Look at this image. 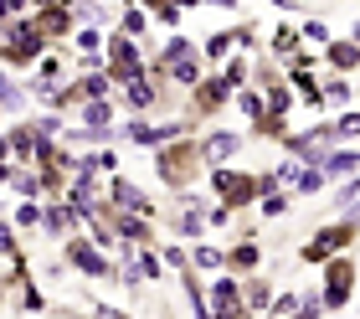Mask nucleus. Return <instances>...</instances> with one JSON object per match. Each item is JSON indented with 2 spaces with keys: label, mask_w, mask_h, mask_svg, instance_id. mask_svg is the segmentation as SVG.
<instances>
[{
  "label": "nucleus",
  "mask_w": 360,
  "mask_h": 319,
  "mask_svg": "<svg viewBox=\"0 0 360 319\" xmlns=\"http://www.w3.org/2000/svg\"><path fill=\"white\" fill-rule=\"evenodd\" d=\"M201 170H206V160H201V144H195L191 134H180V139L155 149V175H160L165 191H191Z\"/></svg>",
  "instance_id": "f257e3e1"
},
{
  "label": "nucleus",
  "mask_w": 360,
  "mask_h": 319,
  "mask_svg": "<svg viewBox=\"0 0 360 319\" xmlns=\"http://www.w3.org/2000/svg\"><path fill=\"white\" fill-rule=\"evenodd\" d=\"M319 268H324V283H319L324 314L350 309V299H355V258H350V253H335V258H324Z\"/></svg>",
  "instance_id": "f03ea898"
},
{
  "label": "nucleus",
  "mask_w": 360,
  "mask_h": 319,
  "mask_svg": "<svg viewBox=\"0 0 360 319\" xmlns=\"http://www.w3.org/2000/svg\"><path fill=\"white\" fill-rule=\"evenodd\" d=\"M191 129H195L191 119H165V124H155V119H124V124H113V139L134 144V149H160V144H170V139H180V134H191Z\"/></svg>",
  "instance_id": "7ed1b4c3"
},
{
  "label": "nucleus",
  "mask_w": 360,
  "mask_h": 319,
  "mask_svg": "<svg viewBox=\"0 0 360 319\" xmlns=\"http://www.w3.org/2000/svg\"><path fill=\"white\" fill-rule=\"evenodd\" d=\"M355 227H360V222H355V211H345L335 227H319L314 237H309V242L299 247V258H304L309 268H319L324 258H335V253H350V247H355V237H360Z\"/></svg>",
  "instance_id": "20e7f679"
},
{
  "label": "nucleus",
  "mask_w": 360,
  "mask_h": 319,
  "mask_svg": "<svg viewBox=\"0 0 360 319\" xmlns=\"http://www.w3.org/2000/svg\"><path fill=\"white\" fill-rule=\"evenodd\" d=\"M103 73L113 77V88L129 77H144V46L124 31H103Z\"/></svg>",
  "instance_id": "39448f33"
},
{
  "label": "nucleus",
  "mask_w": 360,
  "mask_h": 319,
  "mask_svg": "<svg viewBox=\"0 0 360 319\" xmlns=\"http://www.w3.org/2000/svg\"><path fill=\"white\" fill-rule=\"evenodd\" d=\"M62 268H72L77 278H113V258L103 253V247H93L83 232L62 237Z\"/></svg>",
  "instance_id": "423d86ee"
},
{
  "label": "nucleus",
  "mask_w": 360,
  "mask_h": 319,
  "mask_svg": "<svg viewBox=\"0 0 360 319\" xmlns=\"http://www.w3.org/2000/svg\"><path fill=\"white\" fill-rule=\"evenodd\" d=\"M170 237L175 242H201L206 237V191H175Z\"/></svg>",
  "instance_id": "0eeeda50"
},
{
  "label": "nucleus",
  "mask_w": 360,
  "mask_h": 319,
  "mask_svg": "<svg viewBox=\"0 0 360 319\" xmlns=\"http://www.w3.org/2000/svg\"><path fill=\"white\" fill-rule=\"evenodd\" d=\"M103 201L113 211H134V216H160V201L150 196V191H139L134 180H129L124 170H113V175H103Z\"/></svg>",
  "instance_id": "6e6552de"
},
{
  "label": "nucleus",
  "mask_w": 360,
  "mask_h": 319,
  "mask_svg": "<svg viewBox=\"0 0 360 319\" xmlns=\"http://www.w3.org/2000/svg\"><path fill=\"white\" fill-rule=\"evenodd\" d=\"M221 108H232V88H226L217 73H201V82L191 88V108H186V119H191V124H206V119H217Z\"/></svg>",
  "instance_id": "1a4fd4ad"
},
{
  "label": "nucleus",
  "mask_w": 360,
  "mask_h": 319,
  "mask_svg": "<svg viewBox=\"0 0 360 319\" xmlns=\"http://www.w3.org/2000/svg\"><path fill=\"white\" fill-rule=\"evenodd\" d=\"M113 98H119V108L129 113V119H150V113L160 108V98H165V88H160L155 77H129L113 88Z\"/></svg>",
  "instance_id": "9d476101"
},
{
  "label": "nucleus",
  "mask_w": 360,
  "mask_h": 319,
  "mask_svg": "<svg viewBox=\"0 0 360 319\" xmlns=\"http://www.w3.org/2000/svg\"><path fill=\"white\" fill-rule=\"evenodd\" d=\"M108 227H113V237H119V242H134V247H155L160 242L155 216H134V211H113L108 206Z\"/></svg>",
  "instance_id": "9b49d317"
},
{
  "label": "nucleus",
  "mask_w": 360,
  "mask_h": 319,
  "mask_svg": "<svg viewBox=\"0 0 360 319\" xmlns=\"http://www.w3.org/2000/svg\"><path fill=\"white\" fill-rule=\"evenodd\" d=\"M195 144H201V160H206V170H211V165H232V160L242 155V144H248V139H242L237 129H206Z\"/></svg>",
  "instance_id": "f8f14e48"
},
{
  "label": "nucleus",
  "mask_w": 360,
  "mask_h": 319,
  "mask_svg": "<svg viewBox=\"0 0 360 319\" xmlns=\"http://www.w3.org/2000/svg\"><path fill=\"white\" fill-rule=\"evenodd\" d=\"M273 175H278V186H293V196H319L330 186V180L319 175V165H299V160H278Z\"/></svg>",
  "instance_id": "ddd939ff"
},
{
  "label": "nucleus",
  "mask_w": 360,
  "mask_h": 319,
  "mask_svg": "<svg viewBox=\"0 0 360 319\" xmlns=\"http://www.w3.org/2000/svg\"><path fill=\"white\" fill-rule=\"evenodd\" d=\"M31 15H37V26H41V37H46V42H68L72 31H77L72 0H57V6H41V11H31Z\"/></svg>",
  "instance_id": "4468645a"
},
{
  "label": "nucleus",
  "mask_w": 360,
  "mask_h": 319,
  "mask_svg": "<svg viewBox=\"0 0 360 319\" xmlns=\"http://www.w3.org/2000/svg\"><path fill=\"white\" fill-rule=\"evenodd\" d=\"M37 232H46V237H52V242H62V237H72V232H83V227H77V211L68 206V201H41V227Z\"/></svg>",
  "instance_id": "2eb2a0df"
},
{
  "label": "nucleus",
  "mask_w": 360,
  "mask_h": 319,
  "mask_svg": "<svg viewBox=\"0 0 360 319\" xmlns=\"http://www.w3.org/2000/svg\"><path fill=\"white\" fill-rule=\"evenodd\" d=\"M340 108H355V82L340 73H324L319 77V113H340Z\"/></svg>",
  "instance_id": "dca6fc26"
},
{
  "label": "nucleus",
  "mask_w": 360,
  "mask_h": 319,
  "mask_svg": "<svg viewBox=\"0 0 360 319\" xmlns=\"http://www.w3.org/2000/svg\"><path fill=\"white\" fill-rule=\"evenodd\" d=\"M72 113H77L72 129H113V119H119V104H113V98H83Z\"/></svg>",
  "instance_id": "f3484780"
},
{
  "label": "nucleus",
  "mask_w": 360,
  "mask_h": 319,
  "mask_svg": "<svg viewBox=\"0 0 360 319\" xmlns=\"http://www.w3.org/2000/svg\"><path fill=\"white\" fill-rule=\"evenodd\" d=\"M324 62H330V73L355 77V67H360V42H355V37H330V42H324Z\"/></svg>",
  "instance_id": "a211bd4d"
},
{
  "label": "nucleus",
  "mask_w": 360,
  "mask_h": 319,
  "mask_svg": "<svg viewBox=\"0 0 360 319\" xmlns=\"http://www.w3.org/2000/svg\"><path fill=\"white\" fill-rule=\"evenodd\" d=\"M26 108H31V93H26V82L6 73L0 67V113H11V119H26Z\"/></svg>",
  "instance_id": "6ab92c4d"
},
{
  "label": "nucleus",
  "mask_w": 360,
  "mask_h": 319,
  "mask_svg": "<svg viewBox=\"0 0 360 319\" xmlns=\"http://www.w3.org/2000/svg\"><path fill=\"white\" fill-rule=\"evenodd\" d=\"M355 170H360V149H355V144H335L330 155L319 160V175H324V180H345V175H355Z\"/></svg>",
  "instance_id": "aec40b11"
},
{
  "label": "nucleus",
  "mask_w": 360,
  "mask_h": 319,
  "mask_svg": "<svg viewBox=\"0 0 360 319\" xmlns=\"http://www.w3.org/2000/svg\"><path fill=\"white\" fill-rule=\"evenodd\" d=\"M226 253V273H257V268H263V247H257V237H242L237 247H221Z\"/></svg>",
  "instance_id": "412c9836"
},
{
  "label": "nucleus",
  "mask_w": 360,
  "mask_h": 319,
  "mask_svg": "<svg viewBox=\"0 0 360 319\" xmlns=\"http://www.w3.org/2000/svg\"><path fill=\"white\" fill-rule=\"evenodd\" d=\"M242 304L252 309V319H263L268 304H273V283L263 273H242Z\"/></svg>",
  "instance_id": "4be33fe9"
},
{
  "label": "nucleus",
  "mask_w": 360,
  "mask_h": 319,
  "mask_svg": "<svg viewBox=\"0 0 360 319\" xmlns=\"http://www.w3.org/2000/svg\"><path fill=\"white\" fill-rule=\"evenodd\" d=\"M31 77H37V82H68V77H72V62L62 57L57 46H46V52L31 62Z\"/></svg>",
  "instance_id": "5701e85b"
},
{
  "label": "nucleus",
  "mask_w": 360,
  "mask_h": 319,
  "mask_svg": "<svg viewBox=\"0 0 360 319\" xmlns=\"http://www.w3.org/2000/svg\"><path fill=\"white\" fill-rule=\"evenodd\" d=\"M186 263L195 268V273H221V268H226V253H221V247H211V242H191V247H186Z\"/></svg>",
  "instance_id": "b1692460"
},
{
  "label": "nucleus",
  "mask_w": 360,
  "mask_h": 319,
  "mask_svg": "<svg viewBox=\"0 0 360 319\" xmlns=\"http://www.w3.org/2000/svg\"><path fill=\"white\" fill-rule=\"evenodd\" d=\"M144 11H150V21H160L165 31H180L186 26V6H180V0H139Z\"/></svg>",
  "instance_id": "393cba45"
},
{
  "label": "nucleus",
  "mask_w": 360,
  "mask_h": 319,
  "mask_svg": "<svg viewBox=\"0 0 360 319\" xmlns=\"http://www.w3.org/2000/svg\"><path fill=\"white\" fill-rule=\"evenodd\" d=\"M113 31H124V37H134V42L150 37V11H144L139 0H129V6L119 11V26H113Z\"/></svg>",
  "instance_id": "a878e982"
},
{
  "label": "nucleus",
  "mask_w": 360,
  "mask_h": 319,
  "mask_svg": "<svg viewBox=\"0 0 360 319\" xmlns=\"http://www.w3.org/2000/svg\"><path fill=\"white\" fill-rule=\"evenodd\" d=\"M268 46H273V57H278V62H288V57L304 46V42H299V26H293V21H278V26H273V37H268Z\"/></svg>",
  "instance_id": "bb28decb"
},
{
  "label": "nucleus",
  "mask_w": 360,
  "mask_h": 319,
  "mask_svg": "<svg viewBox=\"0 0 360 319\" xmlns=\"http://www.w3.org/2000/svg\"><path fill=\"white\" fill-rule=\"evenodd\" d=\"M134 268H139V278H144V283H160V278L170 273V268H165V258H160L155 247H139V253H134Z\"/></svg>",
  "instance_id": "cd10ccee"
},
{
  "label": "nucleus",
  "mask_w": 360,
  "mask_h": 319,
  "mask_svg": "<svg viewBox=\"0 0 360 319\" xmlns=\"http://www.w3.org/2000/svg\"><path fill=\"white\" fill-rule=\"evenodd\" d=\"M288 206H293V196H288L283 186H278V191H263V196H257V211H263L268 222H278V216H288Z\"/></svg>",
  "instance_id": "c85d7f7f"
},
{
  "label": "nucleus",
  "mask_w": 360,
  "mask_h": 319,
  "mask_svg": "<svg viewBox=\"0 0 360 319\" xmlns=\"http://www.w3.org/2000/svg\"><path fill=\"white\" fill-rule=\"evenodd\" d=\"M72 46H77V57H98V52H103V26H77Z\"/></svg>",
  "instance_id": "c756f323"
},
{
  "label": "nucleus",
  "mask_w": 360,
  "mask_h": 319,
  "mask_svg": "<svg viewBox=\"0 0 360 319\" xmlns=\"http://www.w3.org/2000/svg\"><path fill=\"white\" fill-rule=\"evenodd\" d=\"M330 37H335V31H330V21H319V15H304V21H299V42L304 46H324Z\"/></svg>",
  "instance_id": "7c9ffc66"
},
{
  "label": "nucleus",
  "mask_w": 360,
  "mask_h": 319,
  "mask_svg": "<svg viewBox=\"0 0 360 319\" xmlns=\"http://www.w3.org/2000/svg\"><path fill=\"white\" fill-rule=\"evenodd\" d=\"M11 227L15 232H37L41 227V201H21V206L11 211Z\"/></svg>",
  "instance_id": "2f4dec72"
},
{
  "label": "nucleus",
  "mask_w": 360,
  "mask_h": 319,
  "mask_svg": "<svg viewBox=\"0 0 360 319\" xmlns=\"http://www.w3.org/2000/svg\"><path fill=\"white\" fill-rule=\"evenodd\" d=\"M288 319H324V304H319V289H304L299 294V304H293Z\"/></svg>",
  "instance_id": "473e14b6"
},
{
  "label": "nucleus",
  "mask_w": 360,
  "mask_h": 319,
  "mask_svg": "<svg viewBox=\"0 0 360 319\" xmlns=\"http://www.w3.org/2000/svg\"><path fill=\"white\" fill-rule=\"evenodd\" d=\"M0 258H21V232L11 227V216H0Z\"/></svg>",
  "instance_id": "72a5a7b5"
},
{
  "label": "nucleus",
  "mask_w": 360,
  "mask_h": 319,
  "mask_svg": "<svg viewBox=\"0 0 360 319\" xmlns=\"http://www.w3.org/2000/svg\"><path fill=\"white\" fill-rule=\"evenodd\" d=\"M330 186H335V206H340V211H355L360 180H355V175H345V180H330Z\"/></svg>",
  "instance_id": "f704fd0d"
},
{
  "label": "nucleus",
  "mask_w": 360,
  "mask_h": 319,
  "mask_svg": "<svg viewBox=\"0 0 360 319\" xmlns=\"http://www.w3.org/2000/svg\"><path fill=\"white\" fill-rule=\"evenodd\" d=\"M21 309H26V314H46V309H52V304H46V294H41L31 278H21Z\"/></svg>",
  "instance_id": "c9c22d12"
},
{
  "label": "nucleus",
  "mask_w": 360,
  "mask_h": 319,
  "mask_svg": "<svg viewBox=\"0 0 360 319\" xmlns=\"http://www.w3.org/2000/svg\"><path fill=\"white\" fill-rule=\"evenodd\" d=\"M293 304H299V294H293V289H273V304H268V314H263V319H288V314H293Z\"/></svg>",
  "instance_id": "e433bc0d"
},
{
  "label": "nucleus",
  "mask_w": 360,
  "mask_h": 319,
  "mask_svg": "<svg viewBox=\"0 0 360 319\" xmlns=\"http://www.w3.org/2000/svg\"><path fill=\"white\" fill-rule=\"evenodd\" d=\"M232 222H237L232 206H221V201H206V232H221V227H232Z\"/></svg>",
  "instance_id": "4c0bfd02"
},
{
  "label": "nucleus",
  "mask_w": 360,
  "mask_h": 319,
  "mask_svg": "<svg viewBox=\"0 0 360 319\" xmlns=\"http://www.w3.org/2000/svg\"><path fill=\"white\" fill-rule=\"evenodd\" d=\"M31 124H37L41 134H52V139H57L62 129H68V124H62V113H37V119H31Z\"/></svg>",
  "instance_id": "58836bf2"
},
{
  "label": "nucleus",
  "mask_w": 360,
  "mask_h": 319,
  "mask_svg": "<svg viewBox=\"0 0 360 319\" xmlns=\"http://www.w3.org/2000/svg\"><path fill=\"white\" fill-rule=\"evenodd\" d=\"M268 6H278V11H304L309 0H268Z\"/></svg>",
  "instance_id": "ea45409f"
},
{
  "label": "nucleus",
  "mask_w": 360,
  "mask_h": 319,
  "mask_svg": "<svg viewBox=\"0 0 360 319\" xmlns=\"http://www.w3.org/2000/svg\"><path fill=\"white\" fill-rule=\"evenodd\" d=\"M6 160H11V139L0 134V165H6Z\"/></svg>",
  "instance_id": "a19ab883"
},
{
  "label": "nucleus",
  "mask_w": 360,
  "mask_h": 319,
  "mask_svg": "<svg viewBox=\"0 0 360 319\" xmlns=\"http://www.w3.org/2000/svg\"><path fill=\"white\" fill-rule=\"evenodd\" d=\"M0 299H6V283H0Z\"/></svg>",
  "instance_id": "79ce46f5"
}]
</instances>
